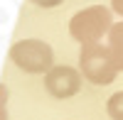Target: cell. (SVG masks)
<instances>
[{"label": "cell", "instance_id": "cell-8", "mask_svg": "<svg viewBox=\"0 0 123 120\" xmlns=\"http://www.w3.org/2000/svg\"><path fill=\"white\" fill-rule=\"evenodd\" d=\"M35 5H39V7H57L62 0H32Z\"/></svg>", "mask_w": 123, "mask_h": 120}, {"label": "cell", "instance_id": "cell-1", "mask_svg": "<svg viewBox=\"0 0 123 120\" xmlns=\"http://www.w3.org/2000/svg\"><path fill=\"white\" fill-rule=\"evenodd\" d=\"M111 10L104 7V5H91V7H84L71 17L69 22V34L81 44H94L98 42L106 32H111Z\"/></svg>", "mask_w": 123, "mask_h": 120}, {"label": "cell", "instance_id": "cell-7", "mask_svg": "<svg viewBox=\"0 0 123 120\" xmlns=\"http://www.w3.org/2000/svg\"><path fill=\"white\" fill-rule=\"evenodd\" d=\"M0 120H7V86L0 83Z\"/></svg>", "mask_w": 123, "mask_h": 120}, {"label": "cell", "instance_id": "cell-5", "mask_svg": "<svg viewBox=\"0 0 123 120\" xmlns=\"http://www.w3.org/2000/svg\"><path fill=\"white\" fill-rule=\"evenodd\" d=\"M108 52L113 56L118 71H123V22H116L108 32Z\"/></svg>", "mask_w": 123, "mask_h": 120}, {"label": "cell", "instance_id": "cell-6", "mask_svg": "<svg viewBox=\"0 0 123 120\" xmlns=\"http://www.w3.org/2000/svg\"><path fill=\"white\" fill-rule=\"evenodd\" d=\"M106 110H108V118L111 120H123V91L113 93L106 103Z\"/></svg>", "mask_w": 123, "mask_h": 120}, {"label": "cell", "instance_id": "cell-2", "mask_svg": "<svg viewBox=\"0 0 123 120\" xmlns=\"http://www.w3.org/2000/svg\"><path fill=\"white\" fill-rule=\"evenodd\" d=\"M10 59L27 74H49L54 64L52 47L42 39H20L10 47Z\"/></svg>", "mask_w": 123, "mask_h": 120}, {"label": "cell", "instance_id": "cell-3", "mask_svg": "<svg viewBox=\"0 0 123 120\" xmlns=\"http://www.w3.org/2000/svg\"><path fill=\"white\" fill-rule=\"evenodd\" d=\"M79 66L84 78H89L96 86H106L116 78L118 66L111 56L108 47H101L98 42L94 44H81V54H79Z\"/></svg>", "mask_w": 123, "mask_h": 120}, {"label": "cell", "instance_id": "cell-4", "mask_svg": "<svg viewBox=\"0 0 123 120\" xmlns=\"http://www.w3.org/2000/svg\"><path fill=\"white\" fill-rule=\"evenodd\" d=\"M44 88L54 98H71L81 88V74L71 66H52V71L44 74Z\"/></svg>", "mask_w": 123, "mask_h": 120}, {"label": "cell", "instance_id": "cell-9", "mask_svg": "<svg viewBox=\"0 0 123 120\" xmlns=\"http://www.w3.org/2000/svg\"><path fill=\"white\" fill-rule=\"evenodd\" d=\"M111 7H113L118 15H123V0H111Z\"/></svg>", "mask_w": 123, "mask_h": 120}]
</instances>
